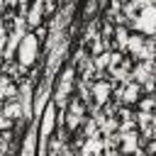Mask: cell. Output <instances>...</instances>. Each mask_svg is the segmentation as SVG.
Returning <instances> with one entry per match:
<instances>
[{
    "label": "cell",
    "instance_id": "1",
    "mask_svg": "<svg viewBox=\"0 0 156 156\" xmlns=\"http://www.w3.org/2000/svg\"><path fill=\"white\" fill-rule=\"evenodd\" d=\"M37 51H39V37L27 34V37L20 41V46H17V61H20L22 66H29V63L37 58Z\"/></svg>",
    "mask_w": 156,
    "mask_h": 156
},
{
    "label": "cell",
    "instance_id": "2",
    "mask_svg": "<svg viewBox=\"0 0 156 156\" xmlns=\"http://www.w3.org/2000/svg\"><path fill=\"white\" fill-rule=\"evenodd\" d=\"M134 27H136V32H141V34H154V32H156V7H154V5L144 7V10L134 17Z\"/></svg>",
    "mask_w": 156,
    "mask_h": 156
},
{
    "label": "cell",
    "instance_id": "3",
    "mask_svg": "<svg viewBox=\"0 0 156 156\" xmlns=\"http://www.w3.org/2000/svg\"><path fill=\"white\" fill-rule=\"evenodd\" d=\"M71 88H73V68H66V71H63V76H61L58 90H56V95H54V102H56L58 107H63V105H66V98H68Z\"/></svg>",
    "mask_w": 156,
    "mask_h": 156
},
{
    "label": "cell",
    "instance_id": "4",
    "mask_svg": "<svg viewBox=\"0 0 156 156\" xmlns=\"http://www.w3.org/2000/svg\"><path fill=\"white\" fill-rule=\"evenodd\" d=\"M54 124H56V105H46V110L41 115V129H39V134L49 139V134L54 132Z\"/></svg>",
    "mask_w": 156,
    "mask_h": 156
},
{
    "label": "cell",
    "instance_id": "5",
    "mask_svg": "<svg viewBox=\"0 0 156 156\" xmlns=\"http://www.w3.org/2000/svg\"><path fill=\"white\" fill-rule=\"evenodd\" d=\"M83 122V105L76 100V102H71L68 105V112H66V124H68V129H78V124Z\"/></svg>",
    "mask_w": 156,
    "mask_h": 156
},
{
    "label": "cell",
    "instance_id": "6",
    "mask_svg": "<svg viewBox=\"0 0 156 156\" xmlns=\"http://www.w3.org/2000/svg\"><path fill=\"white\" fill-rule=\"evenodd\" d=\"M46 98H49V83H44V85L37 90V95H34V115H37V117L44 115V110H46Z\"/></svg>",
    "mask_w": 156,
    "mask_h": 156
},
{
    "label": "cell",
    "instance_id": "7",
    "mask_svg": "<svg viewBox=\"0 0 156 156\" xmlns=\"http://www.w3.org/2000/svg\"><path fill=\"white\" fill-rule=\"evenodd\" d=\"M80 156H105V146L98 136H90L85 144H83V154Z\"/></svg>",
    "mask_w": 156,
    "mask_h": 156
},
{
    "label": "cell",
    "instance_id": "8",
    "mask_svg": "<svg viewBox=\"0 0 156 156\" xmlns=\"http://www.w3.org/2000/svg\"><path fill=\"white\" fill-rule=\"evenodd\" d=\"M20 105H22V110H24V117H29V115L34 112V107H32V85H29V83H24V85L20 88Z\"/></svg>",
    "mask_w": 156,
    "mask_h": 156
},
{
    "label": "cell",
    "instance_id": "9",
    "mask_svg": "<svg viewBox=\"0 0 156 156\" xmlns=\"http://www.w3.org/2000/svg\"><path fill=\"white\" fill-rule=\"evenodd\" d=\"M63 54H66V41H61V46H56V49H54V54H51V58H49V68H46V76H49V78L54 76L56 66L63 61Z\"/></svg>",
    "mask_w": 156,
    "mask_h": 156
},
{
    "label": "cell",
    "instance_id": "10",
    "mask_svg": "<svg viewBox=\"0 0 156 156\" xmlns=\"http://www.w3.org/2000/svg\"><path fill=\"white\" fill-rule=\"evenodd\" d=\"M136 146H139V134L136 132L122 134V151L124 154H136Z\"/></svg>",
    "mask_w": 156,
    "mask_h": 156
},
{
    "label": "cell",
    "instance_id": "11",
    "mask_svg": "<svg viewBox=\"0 0 156 156\" xmlns=\"http://www.w3.org/2000/svg\"><path fill=\"white\" fill-rule=\"evenodd\" d=\"M93 98H95V102H98V105H102V102L110 98V83L98 80V83L93 85Z\"/></svg>",
    "mask_w": 156,
    "mask_h": 156
},
{
    "label": "cell",
    "instance_id": "12",
    "mask_svg": "<svg viewBox=\"0 0 156 156\" xmlns=\"http://www.w3.org/2000/svg\"><path fill=\"white\" fill-rule=\"evenodd\" d=\"M34 146H37V129L32 127L27 134H24V144H22V156H37L34 154Z\"/></svg>",
    "mask_w": 156,
    "mask_h": 156
},
{
    "label": "cell",
    "instance_id": "13",
    "mask_svg": "<svg viewBox=\"0 0 156 156\" xmlns=\"http://www.w3.org/2000/svg\"><path fill=\"white\" fill-rule=\"evenodd\" d=\"M41 15H44V2L37 0V2L32 5L29 15H27V22H29V24H39V22H41Z\"/></svg>",
    "mask_w": 156,
    "mask_h": 156
},
{
    "label": "cell",
    "instance_id": "14",
    "mask_svg": "<svg viewBox=\"0 0 156 156\" xmlns=\"http://www.w3.org/2000/svg\"><path fill=\"white\" fill-rule=\"evenodd\" d=\"M127 49H129V51H132V54L139 58V56H141V51L146 49V41H144L141 37H136V34H134V37H129V44H127Z\"/></svg>",
    "mask_w": 156,
    "mask_h": 156
},
{
    "label": "cell",
    "instance_id": "15",
    "mask_svg": "<svg viewBox=\"0 0 156 156\" xmlns=\"http://www.w3.org/2000/svg\"><path fill=\"white\" fill-rule=\"evenodd\" d=\"M139 93H141V90H139V83H129V85L122 90V100H124V102H136V100H139Z\"/></svg>",
    "mask_w": 156,
    "mask_h": 156
},
{
    "label": "cell",
    "instance_id": "16",
    "mask_svg": "<svg viewBox=\"0 0 156 156\" xmlns=\"http://www.w3.org/2000/svg\"><path fill=\"white\" fill-rule=\"evenodd\" d=\"M112 58H115L112 54H98V56H95V68L100 71V68L110 66V63H112Z\"/></svg>",
    "mask_w": 156,
    "mask_h": 156
},
{
    "label": "cell",
    "instance_id": "17",
    "mask_svg": "<svg viewBox=\"0 0 156 156\" xmlns=\"http://www.w3.org/2000/svg\"><path fill=\"white\" fill-rule=\"evenodd\" d=\"M115 41H117L122 49H127V44H129V34H127V29H122V27H119V29L115 32Z\"/></svg>",
    "mask_w": 156,
    "mask_h": 156
},
{
    "label": "cell",
    "instance_id": "18",
    "mask_svg": "<svg viewBox=\"0 0 156 156\" xmlns=\"http://www.w3.org/2000/svg\"><path fill=\"white\" fill-rule=\"evenodd\" d=\"M12 95H15V88H12L10 78H2V98H5V100H10Z\"/></svg>",
    "mask_w": 156,
    "mask_h": 156
}]
</instances>
